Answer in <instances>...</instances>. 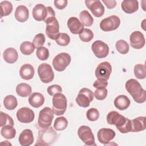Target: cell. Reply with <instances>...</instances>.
<instances>
[{"label":"cell","instance_id":"5b68a950","mask_svg":"<svg viewBox=\"0 0 146 146\" xmlns=\"http://www.w3.org/2000/svg\"><path fill=\"white\" fill-rule=\"evenodd\" d=\"M71 56L66 52H61L56 55L53 59L52 64L54 68L57 71H63L70 64Z\"/></svg>","mask_w":146,"mask_h":146},{"label":"cell","instance_id":"e0dca14e","mask_svg":"<svg viewBox=\"0 0 146 146\" xmlns=\"http://www.w3.org/2000/svg\"><path fill=\"white\" fill-rule=\"evenodd\" d=\"M116 135L115 132L110 128H101L100 129L97 133V137L99 141L106 145L111 140H112Z\"/></svg>","mask_w":146,"mask_h":146},{"label":"cell","instance_id":"ab89813d","mask_svg":"<svg viewBox=\"0 0 146 146\" xmlns=\"http://www.w3.org/2000/svg\"><path fill=\"white\" fill-rule=\"evenodd\" d=\"M45 42V36L42 33H39L36 34L33 40V43L35 46V48H40L43 47Z\"/></svg>","mask_w":146,"mask_h":146},{"label":"cell","instance_id":"836d02e7","mask_svg":"<svg viewBox=\"0 0 146 146\" xmlns=\"http://www.w3.org/2000/svg\"><path fill=\"white\" fill-rule=\"evenodd\" d=\"M68 125V121L64 116L56 117L54 124V128L56 131H63Z\"/></svg>","mask_w":146,"mask_h":146},{"label":"cell","instance_id":"277c9868","mask_svg":"<svg viewBox=\"0 0 146 146\" xmlns=\"http://www.w3.org/2000/svg\"><path fill=\"white\" fill-rule=\"evenodd\" d=\"M67 100L65 95L62 93H58L52 98V111L57 116L64 114L67 110Z\"/></svg>","mask_w":146,"mask_h":146},{"label":"cell","instance_id":"7a4b0ae2","mask_svg":"<svg viewBox=\"0 0 146 146\" xmlns=\"http://www.w3.org/2000/svg\"><path fill=\"white\" fill-rule=\"evenodd\" d=\"M125 88L132 96L135 102L137 103H143L145 102L146 92L140 83L135 79H130L125 83Z\"/></svg>","mask_w":146,"mask_h":146},{"label":"cell","instance_id":"4316f807","mask_svg":"<svg viewBox=\"0 0 146 146\" xmlns=\"http://www.w3.org/2000/svg\"><path fill=\"white\" fill-rule=\"evenodd\" d=\"M3 58L7 63L11 64L15 63L17 60L18 54L14 48L9 47L3 51Z\"/></svg>","mask_w":146,"mask_h":146},{"label":"cell","instance_id":"7402d4cb","mask_svg":"<svg viewBox=\"0 0 146 146\" xmlns=\"http://www.w3.org/2000/svg\"><path fill=\"white\" fill-rule=\"evenodd\" d=\"M122 10L127 14H132L139 9V2L136 0H124L121 2Z\"/></svg>","mask_w":146,"mask_h":146},{"label":"cell","instance_id":"6da1fadb","mask_svg":"<svg viewBox=\"0 0 146 146\" xmlns=\"http://www.w3.org/2000/svg\"><path fill=\"white\" fill-rule=\"evenodd\" d=\"M107 121L109 124L115 125L121 133H126L131 131V121L120 115L117 111L110 112L107 116Z\"/></svg>","mask_w":146,"mask_h":146},{"label":"cell","instance_id":"bcb514c9","mask_svg":"<svg viewBox=\"0 0 146 146\" xmlns=\"http://www.w3.org/2000/svg\"><path fill=\"white\" fill-rule=\"evenodd\" d=\"M47 17L45 18V19L44 20V22L45 23H46L47 21H48L49 20H51L54 18H55V11H54L53 9L50 7V6H47Z\"/></svg>","mask_w":146,"mask_h":146},{"label":"cell","instance_id":"52a82bcc","mask_svg":"<svg viewBox=\"0 0 146 146\" xmlns=\"http://www.w3.org/2000/svg\"><path fill=\"white\" fill-rule=\"evenodd\" d=\"M94 96V94L91 90L87 88H83L79 91L76 98V103L80 107H87L93 100Z\"/></svg>","mask_w":146,"mask_h":146},{"label":"cell","instance_id":"3957f363","mask_svg":"<svg viewBox=\"0 0 146 146\" xmlns=\"http://www.w3.org/2000/svg\"><path fill=\"white\" fill-rule=\"evenodd\" d=\"M57 137V133L52 127L42 128L38 132L37 140L35 145H50L56 140Z\"/></svg>","mask_w":146,"mask_h":146},{"label":"cell","instance_id":"7dc6e473","mask_svg":"<svg viewBox=\"0 0 146 146\" xmlns=\"http://www.w3.org/2000/svg\"><path fill=\"white\" fill-rule=\"evenodd\" d=\"M67 0H56L54 1L55 6L59 10H62L65 8L67 5Z\"/></svg>","mask_w":146,"mask_h":146},{"label":"cell","instance_id":"d4e9b609","mask_svg":"<svg viewBox=\"0 0 146 146\" xmlns=\"http://www.w3.org/2000/svg\"><path fill=\"white\" fill-rule=\"evenodd\" d=\"M145 117L139 116L135 118L131 121V131L134 132H137L145 130Z\"/></svg>","mask_w":146,"mask_h":146},{"label":"cell","instance_id":"2e32d148","mask_svg":"<svg viewBox=\"0 0 146 146\" xmlns=\"http://www.w3.org/2000/svg\"><path fill=\"white\" fill-rule=\"evenodd\" d=\"M130 45L135 49L143 48L145 43V40L143 34L139 31L132 32L129 36Z\"/></svg>","mask_w":146,"mask_h":146},{"label":"cell","instance_id":"e575fe53","mask_svg":"<svg viewBox=\"0 0 146 146\" xmlns=\"http://www.w3.org/2000/svg\"><path fill=\"white\" fill-rule=\"evenodd\" d=\"M133 72L135 76L139 79H144L146 77L145 66L144 64H137L135 66Z\"/></svg>","mask_w":146,"mask_h":146},{"label":"cell","instance_id":"484cf974","mask_svg":"<svg viewBox=\"0 0 146 146\" xmlns=\"http://www.w3.org/2000/svg\"><path fill=\"white\" fill-rule=\"evenodd\" d=\"M131 104L129 99L125 95L117 96L114 100V105L119 110L123 111L128 108Z\"/></svg>","mask_w":146,"mask_h":146},{"label":"cell","instance_id":"44dd1931","mask_svg":"<svg viewBox=\"0 0 146 146\" xmlns=\"http://www.w3.org/2000/svg\"><path fill=\"white\" fill-rule=\"evenodd\" d=\"M35 73L34 67L30 64H25L22 65L19 70V75L22 79L24 80L31 79Z\"/></svg>","mask_w":146,"mask_h":146},{"label":"cell","instance_id":"4fadbf2b","mask_svg":"<svg viewBox=\"0 0 146 146\" xmlns=\"http://www.w3.org/2000/svg\"><path fill=\"white\" fill-rule=\"evenodd\" d=\"M17 119L22 123H30L32 122L35 117L34 111L28 107L19 108L16 113Z\"/></svg>","mask_w":146,"mask_h":146},{"label":"cell","instance_id":"603a6c76","mask_svg":"<svg viewBox=\"0 0 146 146\" xmlns=\"http://www.w3.org/2000/svg\"><path fill=\"white\" fill-rule=\"evenodd\" d=\"M29 17V9L24 5L18 6L15 11V18L19 22H26Z\"/></svg>","mask_w":146,"mask_h":146},{"label":"cell","instance_id":"7c38bea8","mask_svg":"<svg viewBox=\"0 0 146 146\" xmlns=\"http://www.w3.org/2000/svg\"><path fill=\"white\" fill-rule=\"evenodd\" d=\"M112 72V67L108 62L100 63L95 70V76L98 79L107 80L109 79Z\"/></svg>","mask_w":146,"mask_h":146},{"label":"cell","instance_id":"d590c367","mask_svg":"<svg viewBox=\"0 0 146 146\" xmlns=\"http://www.w3.org/2000/svg\"><path fill=\"white\" fill-rule=\"evenodd\" d=\"M55 40L58 45L66 46L70 42V38L67 34L60 33L56 36Z\"/></svg>","mask_w":146,"mask_h":146},{"label":"cell","instance_id":"60d3db41","mask_svg":"<svg viewBox=\"0 0 146 146\" xmlns=\"http://www.w3.org/2000/svg\"><path fill=\"white\" fill-rule=\"evenodd\" d=\"M36 55L39 60H47L49 57V51L46 47H41L37 49Z\"/></svg>","mask_w":146,"mask_h":146},{"label":"cell","instance_id":"ee69618b","mask_svg":"<svg viewBox=\"0 0 146 146\" xmlns=\"http://www.w3.org/2000/svg\"><path fill=\"white\" fill-rule=\"evenodd\" d=\"M47 91L50 96H54L56 94L61 93L62 92V88L59 85L54 84L48 87Z\"/></svg>","mask_w":146,"mask_h":146},{"label":"cell","instance_id":"cb8c5ba5","mask_svg":"<svg viewBox=\"0 0 146 146\" xmlns=\"http://www.w3.org/2000/svg\"><path fill=\"white\" fill-rule=\"evenodd\" d=\"M29 103L34 108L41 107L44 103V96L39 92H34L29 98Z\"/></svg>","mask_w":146,"mask_h":146},{"label":"cell","instance_id":"f6af8a7d","mask_svg":"<svg viewBox=\"0 0 146 146\" xmlns=\"http://www.w3.org/2000/svg\"><path fill=\"white\" fill-rule=\"evenodd\" d=\"M108 85L107 80L104 79H98L93 84V86L96 88H106Z\"/></svg>","mask_w":146,"mask_h":146},{"label":"cell","instance_id":"4dcf8cb0","mask_svg":"<svg viewBox=\"0 0 146 146\" xmlns=\"http://www.w3.org/2000/svg\"><path fill=\"white\" fill-rule=\"evenodd\" d=\"M79 18L83 26H91L94 22V19L91 15L87 10H83L79 14Z\"/></svg>","mask_w":146,"mask_h":146},{"label":"cell","instance_id":"83f0119b","mask_svg":"<svg viewBox=\"0 0 146 146\" xmlns=\"http://www.w3.org/2000/svg\"><path fill=\"white\" fill-rule=\"evenodd\" d=\"M32 91L31 87L25 83L18 84L16 87V92L21 97H27L29 96Z\"/></svg>","mask_w":146,"mask_h":146},{"label":"cell","instance_id":"5bb4252c","mask_svg":"<svg viewBox=\"0 0 146 146\" xmlns=\"http://www.w3.org/2000/svg\"><path fill=\"white\" fill-rule=\"evenodd\" d=\"M85 4L95 17H100L103 15L104 13V7L100 1L86 0L85 1Z\"/></svg>","mask_w":146,"mask_h":146},{"label":"cell","instance_id":"d6a6232c","mask_svg":"<svg viewBox=\"0 0 146 146\" xmlns=\"http://www.w3.org/2000/svg\"><path fill=\"white\" fill-rule=\"evenodd\" d=\"M1 6V18L7 16L11 14L13 11V5L11 3L7 1H2L0 3Z\"/></svg>","mask_w":146,"mask_h":146},{"label":"cell","instance_id":"ffe728a7","mask_svg":"<svg viewBox=\"0 0 146 146\" xmlns=\"http://www.w3.org/2000/svg\"><path fill=\"white\" fill-rule=\"evenodd\" d=\"M34 136L31 130L26 129L23 130L19 135L18 141L22 146H29L34 142Z\"/></svg>","mask_w":146,"mask_h":146},{"label":"cell","instance_id":"d6986e66","mask_svg":"<svg viewBox=\"0 0 146 146\" xmlns=\"http://www.w3.org/2000/svg\"><path fill=\"white\" fill-rule=\"evenodd\" d=\"M47 14V7H46L43 4L36 5L32 11V15L33 18L37 21H41L45 19Z\"/></svg>","mask_w":146,"mask_h":146},{"label":"cell","instance_id":"30bf717a","mask_svg":"<svg viewBox=\"0 0 146 146\" xmlns=\"http://www.w3.org/2000/svg\"><path fill=\"white\" fill-rule=\"evenodd\" d=\"M120 25V18L113 15L103 19L100 23V27L103 31L107 32L117 29Z\"/></svg>","mask_w":146,"mask_h":146},{"label":"cell","instance_id":"ba28073f","mask_svg":"<svg viewBox=\"0 0 146 146\" xmlns=\"http://www.w3.org/2000/svg\"><path fill=\"white\" fill-rule=\"evenodd\" d=\"M38 74L40 80L44 83H48L54 79V73L51 66L47 63H42L38 66Z\"/></svg>","mask_w":146,"mask_h":146},{"label":"cell","instance_id":"f1b7e54d","mask_svg":"<svg viewBox=\"0 0 146 146\" xmlns=\"http://www.w3.org/2000/svg\"><path fill=\"white\" fill-rule=\"evenodd\" d=\"M3 104L6 109L8 110H13L17 107V99L12 95H7L3 100Z\"/></svg>","mask_w":146,"mask_h":146},{"label":"cell","instance_id":"f546056e","mask_svg":"<svg viewBox=\"0 0 146 146\" xmlns=\"http://www.w3.org/2000/svg\"><path fill=\"white\" fill-rule=\"evenodd\" d=\"M1 134L3 137L7 139H11L15 137L16 130L12 126L4 125L1 128Z\"/></svg>","mask_w":146,"mask_h":146},{"label":"cell","instance_id":"1f68e13d","mask_svg":"<svg viewBox=\"0 0 146 146\" xmlns=\"http://www.w3.org/2000/svg\"><path fill=\"white\" fill-rule=\"evenodd\" d=\"M19 48L22 54L25 55H29L34 52L35 46L33 43L29 41H25L21 44Z\"/></svg>","mask_w":146,"mask_h":146},{"label":"cell","instance_id":"8fae6325","mask_svg":"<svg viewBox=\"0 0 146 146\" xmlns=\"http://www.w3.org/2000/svg\"><path fill=\"white\" fill-rule=\"evenodd\" d=\"M95 55L98 58H106L109 53V47L107 44L102 40L95 41L91 46Z\"/></svg>","mask_w":146,"mask_h":146},{"label":"cell","instance_id":"8d00e7d4","mask_svg":"<svg viewBox=\"0 0 146 146\" xmlns=\"http://www.w3.org/2000/svg\"><path fill=\"white\" fill-rule=\"evenodd\" d=\"M115 46L117 51L121 54H126L129 51V44L124 40L120 39L117 40L116 42Z\"/></svg>","mask_w":146,"mask_h":146},{"label":"cell","instance_id":"ac0fdd59","mask_svg":"<svg viewBox=\"0 0 146 146\" xmlns=\"http://www.w3.org/2000/svg\"><path fill=\"white\" fill-rule=\"evenodd\" d=\"M67 23L70 32L73 34H79L84 29L83 25L76 17H70Z\"/></svg>","mask_w":146,"mask_h":146},{"label":"cell","instance_id":"9a60e30c","mask_svg":"<svg viewBox=\"0 0 146 146\" xmlns=\"http://www.w3.org/2000/svg\"><path fill=\"white\" fill-rule=\"evenodd\" d=\"M46 34L48 38L55 40L56 36L59 34V25L58 20L54 18L46 23Z\"/></svg>","mask_w":146,"mask_h":146},{"label":"cell","instance_id":"b9f144b4","mask_svg":"<svg viewBox=\"0 0 146 146\" xmlns=\"http://www.w3.org/2000/svg\"><path fill=\"white\" fill-rule=\"evenodd\" d=\"M86 117L87 119L91 121L97 120L99 117V112L96 108H91L88 110L86 112Z\"/></svg>","mask_w":146,"mask_h":146},{"label":"cell","instance_id":"74e56055","mask_svg":"<svg viewBox=\"0 0 146 146\" xmlns=\"http://www.w3.org/2000/svg\"><path fill=\"white\" fill-rule=\"evenodd\" d=\"M1 122L0 126L2 127L4 125H10L14 127V121L12 117L8 114L1 111Z\"/></svg>","mask_w":146,"mask_h":146},{"label":"cell","instance_id":"c3c4849f","mask_svg":"<svg viewBox=\"0 0 146 146\" xmlns=\"http://www.w3.org/2000/svg\"><path fill=\"white\" fill-rule=\"evenodd\" d=\"M102 2L105 4L106 7L110 9L114 8L116 5V1L115 0H102Z\"/></svg>","mask_w":146,"mask_h":146},{"label":"cell","instance_id":"8992f818","mask_svg":"<svg viewBox=\"0 0 146 146\" xmlns=\"http://www.w3.org/2000/svg\"><path fill=\"white\" fill-rule=\"evenodd\" d=\"M54 119V112L52 109L46 107L41 110L39 113L38 124L40 128H47L51 126Z\"/></svg>","mask_w":146,"mask_h":146},{"label":"cell","instance_id":"9c48e42d","mask_svg":"<svg viewBox=\"0 0 146 146\" xmlns=\"http://www.w3.org/2000/svg\"><path fill=\"white\" fill-rule=\"evenodd\" d=\"M78 135L80 140L87 145H96L94 135L91 129L87 125L80 126L78 130Z\"/></svg>","mask_w":146,"mask_h":146},{"label":"cell","instance_id":"7bdbcfd3","mask_svg":"<svg viewBox=\"0 0 146 146\" xmlns=\"http://www.w3.org/2000/svg\"><path fill=\"white\" fill-rule=\"evenodd\" d=\"M108 91L106 88H97L94 92V96L97 100H104L107 95Z\"/></svg>","mask_w":146,"mask_h":146},{"label":"cell","instance_id":"f35d334b","mask_svg":"<svg viewBox=\"0 0 146 146\" xmlns=\"http://www.w3.org/2000/svg\"><path fill=\"white\" fill-rule=\"evenodd\" d=\"M79 38L82 42H89L94 38L93 32L88 29H84L79 34Z\"/></svg>","mask_w":146,"mask_h":146}]
</instances>
